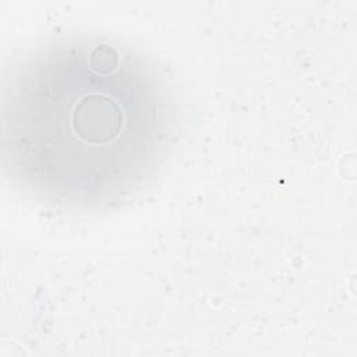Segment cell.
<instances>
[{
    "mask_svg": "<svg viewBox=\"0 0 357 357\" xmlns=\"http://www.w3.org/2000/svg\"><path fill=\"white\" fill-rule=\"evenodd\" d=\"M100 73L92 70L89 85L82 81V88H61L56 98H39L26 88L11 103V146L22 148L45 137L36 148L56 146V156L67 146V156H112L119 145H131L130 137L137 124L135 113L124 110L130 100H121L119 89L107 88L98 105L85 117ZM49 149V151H50ZM49 151L45 153L47 155ZM54 156V158H56ZM66 156V158H67Z\"/></svg>",
    "mask_w": 357,
    "mask_h": 357,
    "instance_id": "6da1fadb",
    "label": "cell"
}]
</instances>
